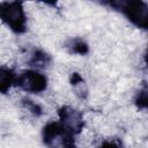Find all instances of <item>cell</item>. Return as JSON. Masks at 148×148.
I'll list each match as a JSON object with an SVG mask.
<instances>
[{"instance_id": "obj_1", "label": "cell", "mask_w": 148, "mask_h": 148, "mask_svg": "<svg viewBox=\"0 0 148 148\" xmlns=\"http://www.w3.org/2000/svg\"><path fill=\"white\" fill-rule=\"evenodd\" d=\"M103 5L120 12L133 25L146 30L148 27V5L138 0H113L103 2Z\"/></svg>"}, {"instance_id": "obj_2", "label": "cell", "mask_w": 148, "mask_h": 148, "mask_svg": "<svg viewBox=\"0 0 148 148\" xmlns=\"http://www.w3.org/2000/svg\"><path fill=\"white\" fill-rule=\"evenodd\" d=\"M0 20L15 34L27 31V15L20 1L0 2Z\"/></svg>"}, {"instance_id": "obj_3", "label": "cell", "mask_w": 148, "mask_h": 148, "mask_svg": "<svg viewBox=\"0 0 148 148\" xmlns=\"http://www.w3.org/2000/svg\"><path fill=\"white\" fill-rule=\"evenodd\" d=\"M42 139L47 148H76L74 135L60 123H47L42 130Z\"/></svg>"}, {"instance_id": "obj_4", "label": "cell", "mask_w": 148, "mask_h": 148, "mask_svg": "<svg viewBox=\"0 0 148 148\" xmlns=\"http://www.w3.org/2000/svg\"><path fill=\"white\" fill-rule=\"evenodd\" d=\"M16 86L31 94H39L47 88V77L37 69H27L16 75Z\"/></svg>"}, {"instance_id": "obj_5", "label": "cell", "mask_w": 148, "mask_h": 148, "mask_svg": "<svg viewBox=\"0 0 148 148\" xmlns=\"http://www.w3.org/2000/svg\"><path fill=\"white\" fill-rule=\"evenodd\" d=\"M58 117H59V123L73 135L80 134L84 127V120L82 113L69 106V105H64L58 110Z\"/></svg>"}, {"instance_id": "obj_6", "label": "cell", "mask_w": 148, "mask_h": 148, "mask_svg": "<svg viewBox=\"0 0 148 148\" xmlns=\"http://www.w3.org/2000/svg\"><path fill=\"white\" fill-rule=\"evenodd\" d=\"M51 62H52L51 56L43 50L34 49L28 54V64L30 66L37 68V71L47 68L51 65Z\"/></svg>"}, {"instance_id": "obj_7", "label": "cell", "mask_w": 148, "mask_h": 148, "mask_svg": "<svg viewBox=\"0 0 148 148\" xmlns=\"http://www.w3.org/2000/svg\"><path fill=\"white\" fill-rule=\"evenodd\" d=\"M16 82V74L8 67L0 66V94H6Z\"/></svg>"}, {"instance_id": "obj_8", "label": "cell", "mask_w": 148, "mask_h": 148, "mask_svg": "<svg viewBox=\"0 0 148 148\" xmlns=\"http://www.w3.org/2000/svg\"><path fill=\"white\" fill-rule=\"evenodd\" d=\"M66 49L72 54H79V56H86L89 52V45L87 42L80 37H74L67 40Z\"/></svg>"}, {"instance_id": "obj_9", "label": "cell", "mask_w": 148, "mask_h": 148, "mask_svg": "<svg viewBox=\"0 0 148 148\" xmlns=\"http://www.w3.org/2000/svg\"><path fill=\"white\" fill-rule=\"evenodd\" d=\"M69 81H71V84L74 87L76 94H77L81 98L86 97V95H87V89H86V87H84V80H83V77H82L79 73L74 72V73H72V75H71V77H69Z\"/></svg>"}, {"instance_id": "obj_10", "label": "cell", "mask_w": 148, "mask_h": 148, "mask_svg": "<svg viewBox=\"0 0 148 148\" xmlns=\"http://www.w3.org/2000/svg\"><path fill=\"white\" fill-rule=\"evenodd\" d=\"M22 105L25 110H28L31 114L36 116V117H40L43 114V108L36 103L35 101L30 99V98H23L22 99Z\"/></svg>"}, {"instance_id": "obj_11", "label": "cell", "mask_w": 148, "mask_h": 148, "mask_svg": "<svg viewBox=\"0 0 148 148\" xmlns=\"http://www.w3.org/2000/svg\"><path fill=\"white\" fill-rule=\"evenodd\" d=\"M134 104L136 105L138 109L145 110L147 108V86L143 84L142 88L138 90L134 97Z\"/></svg>"}, {"instance_id": "obj_12", "label": "cell", "mask_w": 148, "mask_h": 148, "mask_svg": "<svg viewBox=\"0 0 148 148\" xmlns=\"http://www.w3.org/2000/svg\"><path fill=\"white\" fill-rule=\"evenodd\" d=\"M99 148H124V146L120 143V141L111 139V140H104L99 145Z\"/></svg>"}]
</instances>
